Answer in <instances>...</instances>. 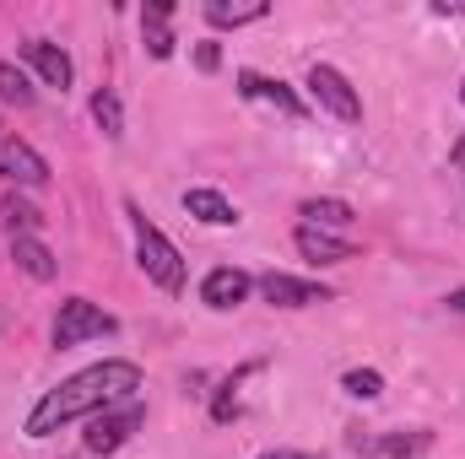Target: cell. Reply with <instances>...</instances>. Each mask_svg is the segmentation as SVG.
<instances>
[{"label": "cell", "instance_id": "cell-1", "mask_svg": "<svg viewBox=\"0 0 465 459\" xmlns=\"http://www.w3.org/2000/svg\"><path fill=\"white\" fill-rule=\"evenodd\" d=\"M141 389V367L124 362V356H109V362H93L82 373H71L60 389H49L33 411H27V438H49L60 427H71L76 416H98L119 400H135Z\"/></svg>", "mask_w": 465, "mask_h": 459}, {"label": "cell", "instance_id": "cell-2", "mask_svg": "<svg viewBox=\"0 0 465 459\" xmlns=\"http://www.w3.org/2000/svg\"><path fill=\"white\" fill-rule=\"evenodd\" d=\"M130 222H135V265L146 270V281H157L163 292L179 298V292H184V259H179V249L152 228L135 206H130Z\"/></svg>", "mask_w": 465, "mask_h": 459}, {"label": "cell", "instance_id": "cell-3", "mask_svg": "<svg viewBox=\"0 0 465 459\" xmlns=\"http://www.w3.org/2000/svg\"><path fill=\"white\" fill-rule=\"evenodd\" d=\"M114 330H119V319L109 308H98L93 298H65L60 314H54V346L60 351H71V346H82V341H104Z\"/></svg>", "mask_w": 465, "mask_h": 459}, {"label": "cell", "instance_id": "cell-4", "mask_svg": "<svg viewBox=\"0 0 465 459\" xmlns=\"http://www.w3.org/2000/svg\"><path fill=\"white\" fill-rule=\"evenodd\" d=\"M146 427V405L141 400H119L109 411H98V416H87V454H119L135 433Z\"/></svg>", "mask_w": 465, "mask_h": 459}, {"label": "cell", "instance_id": "cell-5", "mask_svg": "<svg viewBox=\"0 0 465 459\" xmlns=\"http://www.w3.org/2000/svg\"><path fill=\"white\" fill-rule=\"evenodd\" d=\"M309 93L325 114H336L341 124H357L362 119V98L351 93V82L336 71V65H309Z\"/></svg>", "mask_w": 465, "mask_h": 459}, {"label": "cell", "instance_id": "cell-6", "mask_svg": "<svg viewBox=\"0 0 465 459\" xmlns=\"http://www.w3.org/2000/svg\"><path fill=\"white\" fill-rule=\"evenodd\" d=\"M260 298H265L271 308H314V303H331V287L298 281V276H287V270H265V276H260Z\"/></svg>", "mask_w": 465, "mask_h": 459}, {"label": "cell", "instance_id": "cell-7", "mask_svg": "<svg viewBox=\"0 0 465 459\" xmlns=\"http://www.w3.org/2000/svg\"><path fill=\"white\" fill-rule=\"evenodd\" d=\"M0 179H11V184H27V190H44L49 184V162L27 146V141H16V135H0Z\"/></svg>", "mask_w": 465, "mask_h": 459}, {"label": "cell", "instance_id": "cell-8", "mask_svg": "<svg viewBox=\"0 0 465 459\" xmlns=\"http://www.w3.org/2000/svg\"><path fill=\"white\" fill-rule=\"evenodd\" d=\"M238 93H243L249 103H271L276 114H287V119L309 114V103H303L287 82H271V76H260V71H238Z\"/></svg>", "mask_w": 465, "mask_h": 459}, {"label": "cell", "instance_id": "cell-9", "mask_svg": "<svg viewBox=\"0 0 465 459\" xmlns=\"http://www.w3.org/2000/svg\"><path fill=\"white\" fill-rule=\"evenodd\" d=\"M22 60L44 76V87H60V93H65V87H71V76H76V71H71V54H65V49H54L49 38H27V44H22Z\"/></svg>", "mask_w": 465, "mask_h": 459}, {"label": "cell", "instance_id": "cell-10", "mask_svg": "<svg viewBox=\"0 0 465 459\" xmlns=\"http://www.w3.org/2000/svg\"><path fill=\"white\" fill-rule=\"evenodd\" d=\"M249 270H238V265H217L206 281H201V303L206 308H238L243 298H249Z\"/></svg>", "mask_w": 465, "mask_h": 459}, {"label": "cell", "instance_id": "cell-11", "mask_svg": "<svg viewBox=\"0 0 465 459\" xmlns=\"http://www.w3.org/2000/svg\"><path fill=\"white\" fill-rule=\"evenodd\" d=\"M292 243H298V254H303L309 265H347V259H357V249H351L347 238L320 232V228H298L292 232Z\"/></svg>", "mask_w": 465, "mask_h": 459}, {"label": "cell", "instance_id": "cell-12", "mask_svg": "<svg viewBox=\"0 0 465 459\" xmlns=\"http://www.w3.org/2000/svg\"><path fill=\"white\" fill-rule=\"evenodd\" d=\"M141 38H146L152 60H168L173 54V5H163V0L141 5Z\"/></svg>", "mask_w": 465, "mask_h": 459}, {"label": "cell", "instance_id": "cell-13", "mask_svg": "<svg viewBox=\"0 0 465 459\" xmlns=\"http://www.w3.org/2000/svg\"><path fill=\"white\" fill-rule=\"evenodd\" d=\"M433 438L428 433H390V438H362V433H351V449L357 454H384V459H411L422 454Z\"/></svg>", "mask_w": 465, "mask_h": 459}, {"label": "cell", "instance_id": "cell-14", "mask_svg": "<svg viewBox=\"0 0 465 459\" xmlns=\"http://www.w3.org/2000/svg\"><path fill=\"white\" fill-rule=\"evenodd\" d=\"M184 211L195 222H206V228H232L238 222V211H232L217 190H184Z\"/></svg>", "mask_w": 465, "mask_h": 459}, {"label": "cell", "instance_id": "cell-15", "mask_svg": "<svg viewBox=\"0 0 465 459\" xmlns=\"http://www.w3.org/2000/svg\"><path fill=\"white\" fill-rule=\"evenodd\" d=\"M38 228H44V211L33 200H22V195H5L0 200V232L5 238H33Z\"/></svg>", "mask_w": 465, "mask_h": 459}, {"label": "cell", "instance_id": "cell-16", "mask_svg": "<svg viewBox=\"0 0 465 459\" xmlns=\"http://www.w3.org/2000/svg\"><path fill=\"white\" fill-rule=\"evenodd\" d=\"M11 259H16L33 281H54V270H60V265H54V254H49L38 238H11Z\"/></svg>", "mask_w": 465, "mask_h": 459}, {"label": "cell", "instance_id": "cell-17", "mask_svg": "<svg viewBox=\"0 0 465 459\" xmlns=\"http://www.w3.org/2000/svg\"><path fill=\"white\" fill-rule=\"evenodd\" d=\"M265 11H271L265 0H249V5H228V0H212V5H206V22H212V27H243V22H260Z\"/></svg>", "mask_w": 465, "mask_h": 459}, {"label": "cell", "instance_id": "cell-18", "mask_svg": "<svg viewBox=\"0 0 465 459\" xmlns=\"http://www.w3.org/2000/svg\"><path fill=\"white\" fill-rule=\"evenodd\" d=\"M303 228H320V232H331V228H347L351 222V206L347 200H303Z\"/></svg>", "mask_w": 465, "mask_h": 459}, {"label": "cell", "instance_id": "cell-19", "mask_svg": "<svg viewBox=\"0 0 465 459\" xmlns=\"http://www.w3.org/2000/svg\"><path fill=\"white\" fill-rule=\"evenodd\" d=\"M0 103H16V109H33V87H27V76L11 65V60H0Z\"/></svg>", "mask_w": 465, "mask_h": 459}, {"label": "cell", "instance_id": "cell-20", "mask_svg": "<svg viewBox=\"0 0 465 459\" xmlns=\"http://www.w3.org/2000/svg\"><path fill=\"white\" fill-rule=\"evenodd\" d=\"M93 119H98V124H104V135H124V109H119V98L114 93H109V87H104V93H93Z\"/></svg>", "mask_w": 465, "mask_h": 459}, {"label": "cell", "instance_id": "cell-21", "mask_svg": "<svg viewBox=\"0 0 465 459\" xmlns=\"http://www.w3.org/2000/svg\"><path fill=\"white\" fill-rule=\"evenodd\" d=\"M341 389L357 395V400H379V395H384V378H379L373 367H351L347 378H341Z\"/></svg>", "mask_w": 465, "mask_h": 459}, {"label": "cell", "instance_id": "cell-22", "mask_svg": "<svg viewBox=\"0 0 465 459\" xmlns=\"http://www.w3.org/2000/svg\"><path fill=\"white\" fill-rule=\"evenodd\" d=\"M217 60H223L217 44H201V49H195V65H201V71H217Z\"/></svg>", "mask_w": 465, "mask_h": 459}, {"label": "cell", "instance_id": "cell-23", "mask_svg": "<svg viewBox=\"0 0 465 459\" xmlns=\"http://www.w3.org/2000/svg\"><path fill=\"white\" fill-rule=\"evenodd\" d=\"M260 459H325V454H303V449H271V454H260Z\"/></svg>", "mask_w": 465, "mask_h": 459}, {"label": "cell", "instance_id": "cell-24", "mask_svg": "<svg viewBox=\"0 0 465 459\" xmlns=\"http://www.w3.org/2000/svg\"><path fill=\"white\" fill-rule=\"evenodd\" d=\"M450 308H455V314H465V292H450Z\"/></svg>", "mask_w": 465, "mask_h": 459}, {"label": "cell", "instance_id": "cell-25", "mask_svg": "<svg viewBox=\"0 0 465 459\" xmlns=\"http://www.w3.org/2000/svg\"><path fill=\"white\" fill-rule=\"evenodd\" d=\"M455 162H460V168H465V135H460V141H455Z\"/></svg>", "mask_w": 465, "mask_h": 459}, {"label": "cell", "instance_id": "cell-26", "mask_svg": "<svg viewBox=\"0 0 465 459\" xmlns=\"http://www.w3.org/2000/svg\"><path fill=\"white\" fill-rule=\"evenodd\" d=\"M460 103H465V82H460Z\"/></svg>", "mask_w": 465, "mask_h": 459}]
</instances>
